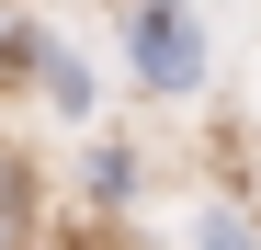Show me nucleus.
Instances as JSON below:
<instances>
[{
	"mask_svg": "<svg viewBox=\"0 0 261 250\" xmlns=\"http://www.w3.org/2000/svg\"><path fill=\"white\" fill-rule=\"evenodd\" d=\"M114 46H125V80L148 103H193L216 80V46H204V12L193 0H125L114 12Z\"/></svg>",
	"mask_w": 261,
	"mask_h": 250,
	"instance_id": "obj_1",
	"label": "nucleus"
},
{
	"mask_svg": "<svg viewBox=\"0 0 261 250\" xmlns=\"http://www.w3.org/2000/svg\"><path fill=\"white\" fill-rule=\"evenodd\" d=\"M0 80H12L34 114H57V125H91V114H102V68L80 57L57 23H34L23 0L0 12Z\"/></svg>",
	"mask_w": 261,
	"mask_h": 250,
	"instance_id": "obj_2",
	"label": "nucleus"
},
{
	"mask_svg": "<svg viewBox=\"0 0 261 250\" xmlns=\"http://www.w3.org/2000/svg\"><path fill=\"white\" fill-rule=\"evenodd\" d=\"M137 193H148V148H137V137H91L80 205H91V216H137Z\"/></svg>",
	"mask_w": 261,
	"mask_h": 250,
	"instance_id": "obj_3",
	"label": "nucleus"
},
{
	"mask_svg": "<svg viewBox=\"0 0 261 250\" xmlns=\"http://www.w3.org/2000/svg\"><path fill=\"white\" fill-rule=\"evenodd\" d=\"M34 228H46V182L23 148H0V250H34Z\"/></svg>",
	"mask_w": 261,
	"mask_h": 250,
	"instance_id": "obj_4",
	"label": "nucleus"
},
{
	"mask_svg": "<svg viewBox=\"0 0 261 250\" xmlns=\"http://www.w3.org/2000/svg\"><path fill=\"white\" fill-rule=\"evenodd\" d=\"M182 250H261V216H250L239 193H204L193 228H182Z\"/></svg>",
	"mask_w": 261,
	"mask_h": 250,
	"instance_id": "obj_5",
	"label": "nucleus"
},
{
	"mask_svg": "<svg viewBox=\"0 0 261 250\" xmlns=\"http://www.w3.org/2000/svg\"><path fill=\"white\" fill-rule=\"evenodd\" d=\"M0 12H12V0H0Z\"/></svg>",
	"mask_w": 261,
	"mask_h": 250,
	"instance_id": "obj_6",
	"label": "nucleus"
}]
</instances>
